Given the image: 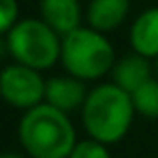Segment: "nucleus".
<instances>
[{
	"label": "nucleus",
	"instance_id": "f257e3e1",
	"mask_svg": "<svg viewBox=\"0 0 158 158\" xmlns=\"http://www.w3.org/2000/svg\"><path fill=\"white\" fill-rule=\"evenodd\" d=\"M80 114L88 138L110 146L120 142L130 132L136 108L130 92L114 82H102L96 88L88 90Z\"/></svg>",
	"mask_w": 158,
	"mask_h": 158
},
{
	"label": "nucleus",
	"instance_id": "f03ea898",
	"mask_svg": "<svg viewBox=\"0 0 158 158\" xmlns=\"http://www.w3.org/2000/svg\"><path fill=\"white\" fill-rule=\"evenodd\" d=\"M18 138L28 158H68L78 142L68 112L48 102L24 112L18 124Z\"/></svg>",
	"mask_w": 158,
	"mask_h": 158
},
{
	"label": "nucleus",
	"instance_id": "ddd939ff",
	"mask_svg": "<svg viewBox=\"0 0 158 158\" xmlns=\"http://www.w3.org/2000/svg\"><path fill=\"white\" fill-rule=\"evenodd\" d=\"M18 22V2L16 0H0V32L6 34Z\"/></svg>",
	"mask_w": 158,
	"mask_h": 158
},
{
	"label": "nucleus",
	"instance_id": "20e7f679",
	"mask_svg": "<svg viewBox=\"0 0 158 158\" xmlns=\"http://www.w3.org/2000/svg\"><path fill=\"white\" fill-rule=\"evenodd\" d=\"M14 62L34 70H48L60 60L62 36L42 18H22L4 34Z\"/></svg>",
	"mask_w": 158,
	"mask_h": 158
},
{
	"label": "nucleus",
	"instance_id": "423d86ee",
	"mask_svg": "<svg viewBox=\"0 0 158 158\" xmlns=\"http://www.w3.org/2000/svg\"><path fill=\"white\" fill-rule=\"evenodd\" d=\"M88 96V90L84 86V80L72 76H52L46 80V98L44 102L52 104L62 112H72L84 106V100Z\"/></svg>",
	"mask_w": 158,
	"mask_h": 158
},
{
	"label": "nucleus",
	"instance_id": "1a4fd4ad",
	"mask_svg": "<svg viewBox=\"0 0 158 158\" xmlns=\"http://www.w3.org/2000/svg\"><path fill=\"white\" fill-rule=\"evenodd\" d=\"M130 12V0H90L86 20L88 26L98 32H110L126 20Z\"/></svg>",
	"mask_w": 158,
	"mask_h": 158
},
{
	"label": "nucleus",
	"instance_id": "9d476101",
	"mask_svg": "<svg viewBox=\"0 0 158 158\" xmlns=\"http://www.w3.org/2000/svg\"><path fill=\"white\" fill-rule=\"evenodd\" d=\"M130 44L136 54L158 58V6L148 8L130 26Z\"/></svg>",
	"mask_w": 158,
	"mask_h": 158
},
{
	"label": "nucleus",
	"instance_id": "9b49d317",
	"mask_svg": "<svg viewBox=\"0 0 158 158\" xmlns=\"http://www.w3.org/2000/svg\"><path fill=\"white\" fill-rule=\"evenodd\" d=\"M132 102H134L136 114L158 120V78L152 76L140 88H136L132 92Z\"/></svg>",
	"mask_w": 158,
	"mask_h": 158
},
{
	"label": "nucleus",
	"instance_id": "7ed1b4c3",
	"mask_svg": "<svg viewBox=\"0 0 158 158\" xmlns=\"http://www.w3.org/2000/svg\"><path fill=\"white\" fill-rule=\"evenodd\" d=\"M60 62L66 72L80 80H98L114 68V46L104 32L78 26L62 36Z\"/></svg>",
	"mask_w": 158,
	"mask_h": 158
},
{
	"label": "nucleus",
	"instance_id": "4468645a",
	"mask_svg": "<svg viewBox=\"0 0 158 158\" xmlns=\"http://www.w3.org/2000/svg\"><path fill=\"white\" fill-rule=\"evenodd\" d=\"M2 158H26V156L16 154V152H6V154H2Z\"/></svg>",
	"mask_w": 158,
	"mask_h": 158
},
{
	"label": "nucleus",
	"instance_id": "6e6552de",
	"mask_svg": "<svg viewBox=\"0 0 158 158\" xmlns=\"http://www.w3.org/2000/svg\"><path fill=\"white\" fill-rule=\"evenodd\" d=\"M112 82L124 88L126 92H134L136 88L150 80L154 74V66L150 64V58L142 56V54H130V56L120 58L112 68Z\"/></svg>",
	"mask_w": 158,
	"mask_h": 158
},
{
	"label": "nucleus",
	"instance_id": "f8f14e48",
	"mask_svg": "<svg viewBox=\"0 0 158 158\" xmlns=\"http://www.w3.org/2000/svg\"><path fill=\"white\" fill-rule=\"evenodd\" d=\"M68 158H112V154L108 150V144L94 138H84L76 142Z\"/></svg>",
	"mask_w": 158,
	"mask_h": 158
},
{
	"label": "nucleus",
	"instance_id": "0eeeda50",
	"mask_svg": "<svg viewBox=\"0 0 158 158\" xmlns=\"http://www.w3.org/2000/svg\"><path fill=\"white\" fill-rule=\"evenodd\" d=\"M40 18L60 36L80 26L82 8L78 0H40Z\"/></svg>",
	"mask_w": 158,
	"mask_h": 158
},
{
	"label": "nucleus",
	"instance_id": "2eb2a0df",
	"mask_svg": "<svg viewBox=\"0 0 158 158\" xmlns=\"http://www.w3.org/2000/svg\"><path fill=\"white\" fill-rule=\"evenodd\" d=\"M152 66H154V74H156V78H158V58H154V64H152Z\"/></svg>",
	"mask_w": 158,
	"mask_h": 158
},
{
	"label": "nucleus",
	"instance_id": "39448f33",
	"mask_svg": "<svg viewBox=\"0 0 158 158\" xmlns=\"http://www.w3.org/2000/svg\"><path fill=\"white\" fill-rule=\"evenodd\" d=\"M0 94L6 104L26 112L44 102L46 80L40 76V70L14 62L0 74Z\"/></svg>",
	"mask_w": 158,
	"mask_h": 158
}]
</instances>
